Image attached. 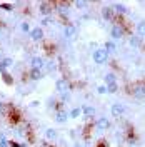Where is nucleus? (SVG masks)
Wrapping results in <instances>:
<instances>
[{"instance_id": "f257e3e1", "label": "nucleus", "mask_w": 145, "mask_h": 147, "mask_svg": "<svg viewBox=\"0 0 145 147\" xmlns=\"http://www.w3.org/2000/svg\"><path fill=\"white\" fill-rule=\"evenodd\" d=\"M107 57H109V54H107L103 49H99V50L93 52V60H95L97 64H103V62H107Z\"/></svg>"}, {"instance_id": "f03ea898", "label": "nucleus", "mask_w": 145, "mask_h": 147, "mask_svg": "<svg viewBox=\"0 0 145 147\" xmlns=\"http://www.w3.org/2000/svg\"><path fill=\"white\" fill-rule=\"evenodd\" d=\"M134 97H137V99H144L145 97V85L138 84V85L134 87Z\"/></svg>"}, {"instance_id": "7ed1b4c3", "label": "nucleus", "mask_w": 145, "mask_h": 147, "mask_svg": "<svg viewBox=\"0 0 145 147\" xmlns=\"http://www.w3.org/2000/svg\"><path fill=\"white\" fill-rule=\"evenodd\" d=\"M102 15H103V18H105V20L112 22V20H113V9H112V7H103V10H102Z\"/></svg>"}, {"instance_id": "20e7f679", "label": "nucleus", "mask_w": 145, "mask_h": 147, "mask_svg": "<svg viewBox=\"0 0 145 147\" xmlns=\"http://www.w3.org/2000/svg\"><path fill=\"white\" fill-rule=\"evenodd\" d=\"M112 114H113L115 117H120V115L124 114V107H122L120 104H113V105H112Z\"/></svg>"}, {"instance_id": "39448f33", "label": "nucleus", "mask_w": 145, "mask_h": 147, "mask_svg": "<svg viewBox=\"0 0 145 147\" xmlns=\"http://www.w3.org/2000/svg\"><path fill=\"white\" fill-rule=\"evenodd\" d=\"M112 35L115 37V38H120V37L124 35V27H120V25H115V27L112 28Z\"/></svg>"}, {"instance_id": "423d86ee", "label": "nucleus", "mask_w": 145, "mask_h": 147, "mask_svg": "<svg viewBox=\"0 0 145 147\" xmlns=\"http://www.w3.org/2000/svg\"><path fill=\"white\" fill-rule=\"evenodd\" d=\"M44 59H40V57H35V59H32V65H34V69H42L44 67Z\"/></svg>"}, {"instance_id": "0eeeda50", "label": "nucleus", "mask_w": 145, "mask_h": 147, "mask_svg": "<svg viewBox=\"0 0 145 147\" xmlns=\"http://www.w3.org/2000/svg\"><path fill=\"white\" fill-rule=\"evenodd\" d=\"M42 35H44L42 28H34V30H32V34H30V37H32L34 40H38V38H42Z\"/></svg>"}, {"instance_id": "6e6552de", "label": "nucleus", "mask_w": 145, "mask_h": 147, "mask_svg": "<svg viewBox=\"0 0 145 147\" xmlns=\"http://www.w3.org/2000/svg\"><path fill=\"white\" fill-rule=\"evenodd\" d=\"M97 125H99V129H107V127H110V122L103 117V119H100L99 122H97Z\"/></svg>"}, {"instance_id": "1a4fd4ad", "label": "nucleus", "mask_w": 145, "mask_h": 147, "mask_svg": "<svg viewBox=\"0 0 145 147\" xmlns=\"http://www.w3.org/2000/svg\"><path fill=\"white\" fill-rule=\"evenodd\" d=\"M137 32H138V35H145V20L138 22V25H137Z\"/></svg>"}, {"instance_id": "9d476101", "label": "nucleus", "mask_w": 145, "mask_h": 147, "mask_svg": "<svg viewBox=\"0 0 145 147\" xmlns=\"http://www.w3.org/2000/svg\"><path fill=\"white\" fill-rule=\"evenodd\" d=\"M118 90V85L117 82H112V84H107V92H110V94H113V92Z\"/></svg>"}, {"instance_id": "9b49d317", "label": "nucleus", "mask_w": 145, "mask_h": 147, "mask_svg": "<svg viewBox=\"0 0 145 147\" xmlns=\"http://www.w3.org/2000/svg\"><path fill=\"white\" fill-rule=\"evenodd\" d=\"M130 44L134 47H140V44H142V40H140V37L135 35V37H130Z\"/></svg>"}, {"instance_id": "f8f14e48", "label": "nucleus", "mask_w": 145, "mask_h": 147, "mask_svg": "<svg viewBox=\"0 0 145 147\" xmlns=\"http://www.w3.org/2000/svg\"><path fill=\"white\" fill-rule=\"evenodd\" d=\"M30 77H32V79H40V77H42V70H40V69H34L32 74H30Z\"/></svg>"}, {"instance_id": "ddd939ff", "label": "nucleus", "mask_w": 145, "mask_h": 147, "mask_svg": "<svg viewBox=\"0 0 145 147\" xmlns=\"http://www.w3.org/2000/svg\"><path fill=\"white\" fill-rule=\"evenodd\" d=\"M105 47H107V49H105V52H107V54H109V52H112V50H115V44H113V42H107V44H105Z\"/></svg>"}, {"instance_id": "4468645a", "label": "nucleus", "mask_w": 145, "mask_h": 147, "mask_svg": "<svg viewBox=\"0 0 145 147\" xmlns=\"http://www.w3.org/2000/svg\"><path fill=\"white\" fill-rule=\"evenodd\" d=\"M82 112H85V115H93V114H95V109H93V107H85Z\"/></svg>"}, {"instance_id": "2eb2a0df", "label": "nucleus", "mask_w": 145, "mask_h": 147, "mask_svg": "<svg viewBox=\"0 0 145 147\" xmlns=\"http://www.w3.org/2000/svg\"><path fill=\"white\" fill-rule=\"evenodd\" d=\"M105 80H107V84L115 82V75H113V74H107V75H105Z\"/></svg>"}, {"instance_id": "dca6fc26", "label": "nucleus", "mask_w": 145, "mask_h": 147, "mask_svg": "<svg viewBox=\"0 0 145 147\" xmlns=\"http://www.w3.org/2000/svg\"><path fill=\"white\" fill-rule=\"evenodd\" d=\"M113 7H115V10H117V12H120V13H125V12H127V9H125L124 5H120V3L113 5Z\"/></svg>"}, {"instance_id": "f3484780", "label": "nucleus", "mask_w": 145, "mask_h": 147, "mask_svg": "<svg viewBox=\"0 0 145 147\" xmlns=\"http://www.w3.org/2000/svg\"><path fill=\"white\" fill-rule=\"evenodd\" d=\"M47 137H48V139H55V137H57L55 130H52V129H48V130H47Z\"/></svg>"}, {"instance_id": "a211bd4d", "label": "nucleus", "mask_w": 145, "mask_h": 147, "mask_svg": "<svg viewBox=\"0 0 145 147\" xmlns=\"http://www.w3.org/2000/svg\"><path fill=\"white\" fill-rule=\"evenodd\" d=\"M57 120H58V122H64V120H67V114H64V112H60V114L57 115Z\"/></svg>"}, {"instance_id": "6ab92c4d", "label": "nucleus", "mask_w": 145, "mask_h": 147, "mask_svg": "<svg viewBox=\"0 0 145 147\" xmlns=\"http://www.w3.org/2000/svg\"><path fill=\"white\" fill-rule=\"evenodd\" d=\"M40 10H42L44 13H48V12H50V9H48V3H42V5H40Z\"/></svg>"}, {"instance_id": "aec40b11", "label": "nucleus", "mask_w": 145, "mask_h": 147, "mask_svg": "<svg viewBox=\"0 0 145 147\" xmlns=\"http://www.w3.org/2000/svg\"><path fill=\"white\" fill-rule=\"evenodd\" d=\"M79 114H82V110H80V109H73L70 115H72V117H79Z\"/></svg>"}, {"instance_id": "412c9836", "label": "nucleus", "mask_w": 145, "mask_h": 147, "mask_svg": "<svg viewBox=\"0 0 145 147\" xmlns=\"http://www.w3.org/2000/svg\"><path fill=\"white\" fill-rule=\"evenodd\" d=\"M97 90H99V94H107V87L105 85H100Z\"/></svg>"}, {"instance_id": "4be33fe9", "label": "nucleus", "mask_w": 145, "mask_h": 147, "mask_svg": "<svg viewBox=\"0 0 145 147\" xmlns=\"http://www.w3.org/2000/svg\"><path fill=\"white\" fill-rule=\"evenodd\" d=\"M65 34H67V35L70 37V35L73 34V28H72V27H68V30H65Z\"/></svg>"}, {"instance_id": "5701e85b", "label": "nucleus", "mask_w": 145, "mask_h": 147, "mask_svg": "<svg viewBox=\"0 0 145 147\" xmlns=\"http://www.w3.org/2000/svg\"><path fill=\"white\" fill-rule=\"evenodd\" d=\"M22 28H23L25 32H28V30H30V27H28V24H23V25H22Z\"/></svg>"}, {"instance_id": "b1692460", "label": "nucleus", "mask_w": 145, "mask_h": 147, "mask_svg": "<svg viewBox=\"0 0 145 147\" xmlns=\"http://www.w3.org/2000/svg\"><path fill=\"white\" fill-rule=\"evenodd\" d=\"M77 147H79V146H77Z\"/></svg>"}]
</instances>
